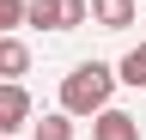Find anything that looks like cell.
<instances>
[{
    "instance_id": "5",
    "label": "cell",
    "mask_w": 146,
    "mask_h": 140,
    "mask_svg": "<svg viewBox=\"0 0 146 140\" xmlns=\"http://www.w3.org/2000/svg\"><path fill=\"white\" fill-rule=\"evenodd\" d=\"M25 73H31V43L6 31L0 37V79H25Z\"/></svg>"
},
{
    "instance_id": "1",
    "label": "cell",
    "mask_w": 146,
    "mask_h": 140,
    "mask_svg": "<svg viewBox=\"0 0 146 140\" xmlns=\"http://www.w3.org/2000/svg\"><path fill=\"white\" fill-rule=\"evenodd\" d=\"M110 98H116V67H110V61H79L61 79V110L73 122H79V116H98Z\"/></svg>"
},
{
    "instance_id": "3",
    "label": "cell",
    "mask_w": 146,
    "mask_h": 140,
    "mask_svg": "<svg viewBox=\"0 0 146 140\" xmlns=\"http://www.w3.org/2000/svg\"><path fill=\"white\" fill-rule=\"evenodd\" d=\"M140 19V0H85V25L98 31H128Z\"/></svg>"
},
{
    "instance_id": "10",
    "label": "cell",
    "mask_w": 146,
    "mask_h": 140,
    "mask_svg": "<svg viewBox=\"0 0 146 140\" xmlns=\"http://www.w3.org/2000/svg\"><path fill=\"white\" fill-rule=\"evenodd\" d=\"M25 25V0H0V37Z\"/></svg>"
},
{
    "instance_id": "7",
    "label": "cell",
    "mask_w": 146,
    "mask_h": 140,
    "mask_svg": "<svg viewBox=\"0 0 146 140\" xmlns=\"http://www.w3.org/2000/svg\"><path fill=\"white\" fill-rule=\"evenodd\" d=\"M31 128H36L31 140H73V116L67 110H49L43 122H31Z\"/></svg>"
},
{
    "instance_id": "4",
    "label": "cell",
    "mask_w": 146,
    "mask_h": 140,
    "mask_svg": "<svg viewBox=\"0 0 146 140\" xmlns=\"http://www.w3.org/2000/svg\"><path fill=\"white\" fill-rule=\"evenodd\" d=\"M91 140H140V122L128 110H116V104H104V110L91 116Z\"/></svg>"
},
{
    "instance_id": "2",
    "label": "cell",
    "mask_w": 146,
    "mask_h": 140,
    "mask_svg": "<svg viewBox=\"0 0 146 140\" xmlns=\"http://www.w3.org/2000/svg\"><path fill=\"white\" fill-rule=\"evenodd\" d=\"M25 128H31V92H25V79H0V140L25 134Z\"/></svg>"
},
{
    "instance_id": "8",
    "label": "cell",
    "mask_w": 146,
    "mask_h": 140,
    "mask_svg": "<svg viewBox=\"0 0 146 140\" xmlns=\"http://www.w3.org/2000/svg\"><path fill=\"white\" fill-rule=\"evenodd\" d=\"M85 25V0H55V31H79Z\"/></svg>"
},
{
    "instance_id": "9",
    "label": "cell",
    "mask_w": 146,
    "mask_h": 140,
    "mask_svg": "<svg viewBox=\"0 0 146 140\" xmlns=\"http://www.w3.org/2000/svg\"><path fill=\"white\" fill-rule=\"evenodd\" d=\"M25 25H36V31H55V0H25Z\"/></svg>"
},
{
    "instance_id": "6",
    "label": "cell",
    "mask_w": 146,
    "mask_h": 140,
    "mask_svg": "<svg viewBox=\"0 0 146 140\" xmlns=\"http://www.w3.org/2000/svg\"><path fill=\"white\" fill-rule=\"evenodd\" d=\"M116 85H134V92H146V43H134V49L116 61Z\"/></svg>"
}]
</instances>
